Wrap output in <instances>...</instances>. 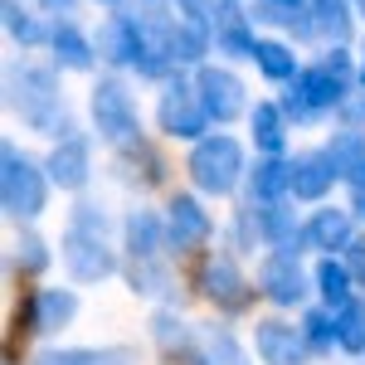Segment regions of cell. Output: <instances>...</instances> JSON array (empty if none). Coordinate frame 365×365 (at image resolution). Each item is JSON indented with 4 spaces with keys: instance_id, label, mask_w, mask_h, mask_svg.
Wrapping results in <instances>:
<instances>
[{
    "instance_id": "1",
    "label": "cell",
    "mask_w": 365,
    "mask_h": 365,
    "mask_svg": "<svg viewBox=\"0 0 365 365\" xmlns=\"http://www.w3.org/2000/svg\"><path fill=\"white\" fill-rule=\"evenodd\" d=\"M346 88H351V63L341 54H331L327 63H317L307 73H297L287 93H282V113L292 122H317V117L336 113L346 103Z\"/></svg>"
},
{
    "instance_id": "2",
    "label": "cell",
    "mask_w": 365,
    "mask_h": 365,
    "mask_svg": "<svg viewBox=\"0 0 365 365\" xmlns=\"http://www.w3.org/2000/svg\"><path fill=\"white\" fill-rule=\"evenodd\" d=\"M10 108L34 132H49V137L68 132V122H63V93H58L54 73H44V68H20L10 78Z\"/></svg>"
},
{
    "instance_id": "3",
    "label": "cell",
    "mask_w": 365,
    "mask_h": 365,
    "mask_svg": "<svg viewBox=\"0 0 365 365\" xmlns=\"http://www.w3.org/2000/svg\"><path fill=\"white\" fill-rule=\"evenodd\" d=\"M0 200H5L10 220H34L44 210V200H49V185H44L39 166L25 151H15V141L0 146Z\"/></svg>"
},
{
    "instance_id": "4",
    "label": "cell",
    "mask_w": 365,
    "mask_h": 365,
    "mask_svg": "<svg viewBox=\"0 0 365 365\" xmlns=\"http://www.w3.org/2000/svg\"><path fill=\"white\" fill-rule=\"evenodd\" d=\"M190 180L205 195H229L244 180V146L234 137H225V132L195 141V151H190Z\"/></svg>"
},
{
    "instance_id": "5",
    "label": "cell",
    "mask_w": 365,
    "mask_h": 365,
    "mask_svg": "<svg viewBox=\"0 0 365 365\" xmlns=\"http://www.w3.org/2000/svg\"><path fill=\"white\" fill-rule=\"evenodd\" d=\"M88 108H93V122H98V137L103 141H113V146L137 141V98L117 78H103V83L93 88Z\"/></svg>"
},
{
    "instance_id": "6",
    "label": "cell",
    "mask_w": 365,
    "mask_h": 365,
    "mask_svg": "<svg viewBox=\"0 0 365 365\" xmlns=\"http://www.w3.org/2000/svg\"><path fill=\"white\" fill-rule=\"evenodd\" d=\"M312 282L302 273V263H297V249H273L263 258V268H258V292L268 297V302H278V307H297L302 297L312 292Z\"/></svg>"
},
{
    "instance_id": "7",
    "label": "cell",
    "mask_w": 365,
    "mask_h": 365,
    "mask_svg": "<svg viewBox=\"0 0 365 365\" xmlns=\"http://www.w3.org/2000/svg\"><path fill=\"white\" fill-rule=\"evenodd\" d=\"M156 122H161V132H166V137H175V141H205L210 113H205V103H200V93H195V88L170 83L166 93H161Z\"/></svg>"
},
{
    "instance_id": "8",
    "label": "cell",
    "mask_w": 365,
    "mask_h": 365,
    "mask_svg": "<svg viewBox=\"0 0 365 365\" xmlns=\"http://www.w3.org/2000/svg\"><path fill=\"white\" fill-rule=\"evenodd\" d=\"M195 93H200V103H205V113H210V122H220V127L249 113L244 83H239L229 68H200L195 73Z\"/></svg>"
},
{
    "instance_id": "9",
    "label": "cell",
    "mask_w": 365,
    "mask_h": 365,
    "mask_svg": "<svg viewBox=\"0 0 365 365\" xmlns=\"http://www.w3.org/2000/svg\"><path fill=\"white\" fill-rule=\"evenodd\" d=\"M253 351H258L263 365H307V356H312L302 327H287L278 317H268V322L253 327Z\"/></svg>"
},
{
    "instance_id": "10",
    "label": "cell",
    "mask_w": 365,
    "mask_h": 365,
    "mask_svg": "<svg viewBox=\"0 0 365 365\" xmlns=\"http://www.w3.org/2000/svg\"><path fill=\"white\" fill-rule=\"evenodd\" d=\"M63 268H68L73 282H98V278H108V273L117 268V258H113V249H108L98 234L68 229V239H63Z\"/></svg>"
},
{
    "instance_id": "11",
    "label": "cell",
    "mask_w": 365,
    "mask_h": 365,
    "mask_svg": "<svg viewBox=\"0 0 365 365\" xmlns=\"http://www.w3.org/2000/svg\"><path fill=\"white\" fill-rule=\"evenodd\" d=\"M200 282H205V297H210L215 307H225V312H244L253 302V287L244 282V273L234 268V258H229V253H215V258L205 263Z\"/></svg>"
},
{
    "instance_id": "12",
    "label": "cell",
    "mask_w": 365,
    "mask_h": 365,
    "mask_svg": "<svg viewBox=\"0 0 365 365\" xmlns=\"http://www.w3.org/2000/svg\"><path fill=\"white\" fill-rule=\"evenodd\" d=\"M210 234H215V220L200 210L195 195H175V200L166 205V239H170L180 253L205 249V239H210Z\"/></svg>"
},
{
    "instance_id": "13",
    "label": "cell",
    "mask_w": 365,
    "mask_h": 365,
    "mask_svg": "<svg viewBox=\"0 0 365 365\" xmlns=\"http://www.w3.org/2000/svg\"><path fill=\"white\" fill-rule=\"evenodd\" d=\"M356 229H351V210H312V220L302 225V249L331 253V249H351Z\"/></svg>"
},
{
    "instance_id": "14",
    "label": "cell",
    "mask_w": 365,
    "mask_h": 365,
    "mask_svg": "<svg viewBox=\"0 0 365 365\" xmlns=\"http://www.w3.org/2000/svg\"><path fill=\"white\" fill-rule=\"evenodd\" d=\"M44 170H49V180H54L58 190H83V180H88V141L83 137H58L54 151H49V161H44Z\"/></svg>"
},
{
    "instance_id": "15",
    "label": "cell",
    "mask_w": 365,
    "mask_h": 365,
    "mask_svg": "<svg viewBox=\"0 0 365 365\" xmlns=\"http://www.w3.org/2000/svg\"><path fill=\"white\" fill-rule=\"evenodd\" d=\"M336 180L341 175H336V166H331V156H327V146L292 156V195L297 200H322Z\"/></svg>"
},
{
    "instance_id": "16",
    "label": "cell",
    "mask_w": 365,
    "mask_h": 365,
    "mask_svg": "<svg viewBox=\"0 0 365 365\" xmlns=\"http://www.w3.org/2000/svg\"><path fill=\"white\" fill-rule=\"evenodd\" d=\"M327 156H331L336 175L351 185V190H365V132H356V127H341V132H331V141H327Z\"/></svg>"
},
{
    "instance_id": "17",
    "label": "cell",
    "mask_w": 365,
    "mask_h": 365,
    "mask_svg": "<svg viewBox=\"0 0 365 365\" xmlns=\"http://www.w3.org/2000/svg\"><path fill=\"white\" fill-rule=\"evenodd\" d=\"M73 312H78V297L68 287H39L34 302H29V327L49 336V331H63L73 322Z\"/></svg>"
},
{
    "instance_id": "18",
    "label": "cell",
    "mask_w": 365,
    "mask_h": 365,
    "mask_svg": "<svg viewBox=\"0 0 365 365\" xmlns=\"http://www.w3.org/2000/svg\"><path fill=\"white\" fill-rule=\"evenodd\" d=\"M249 195L258 200V205H273V200L292 195V161H282V156H263V161L249 170Z\"/></svg>"
},
{
    "instance_id": "19",
    "label": "cell",
    "mask_w": 365,
    "mask_h": 365,
    "mask_svg": "<svg viewBox=\"0 0 365 365\" xmlns=\"http://www.w3.org/2000/svg\"><path fill=\"white\" fill-rule=\"evenodd\" d=\"M249 127H253V146H258L263 156H282V146H287V113H282V108L253 103Z\"/></svg>"
},
{
    "instance_id": "20",
    "label": "cell",
    "mask_w": 365,
    "mask_h": 365,
    "mask_svg": "<svg viewBox=\"0 0 365 365\" xmlns=\"http://www.w3.org/2000/svg\"><path fill=\"white\" fill-rule=\"evenodd\" d=\"M98 54L108 58V63H137L141 29L132 20H108V25L98 29Z\"/></svg>"
},
{
    "instance_id": "21",
    "label": "cell",
    "mask_w": 365,
    "mask_h": 365,
    "mask_svg": "<svg viewBox=\"0 0 365 365\" xmlns=\"http://www.w3.org/2000/svg\"><path fill=\"white\" fill-rule=\"evenodd\" d=\"M161 244H170L166 225H161L151 210H132V215H127V249H132V258H156Z\"/></svg>"
},
{
    "instance_id": "22",
    "label": "cell",
    "mask_w": 365,
    "mask_h": 365,
    "mask_svg": "<svg viewBox=\"0 0 365 365\" xmlns=\"http://www.w3.org/2000/svg\"><path fill=\"white\" fill-rule=\"evenodd\" d=\"M312 278H317V292H322V307L341 312V307H351V302H356V297H351V282H356V278H351V268H346V263L322 258Z\"/></svg>"
},
{
    "instance_id": "23",
    "label": "cell",
    "mask_w": 365,
    "mask_h": 365,
    "mask_svg": "<svg viewBox=\"0 0 365 365\" xmlns=\"http://www.w3.org/2000/svg\"><path fill=\"white\" fill-rule=\"evenodd\" d=\"M137 356L127 346H108V351H44L34 365H132Z\"/></svg>"
},
{
    "instance_id": "24",
    "label": "cell",
    "mask_w": 365,
    "mask_h": 365,
    "mask_svg": "<svg viewBox=\"0 0 365 365\" xmlns=\"http://www.w3.org/2000/svg\"><path fill=\"white\" fill-rule=\"evenodd\" d=\"M302 336H307V346L317 351V356H327L331 346H341L336 312H331V307H312L307 317H302Z\"/></svg>"
},
{
    "instance_id": "25",
    "label": "cell",
    "mask_w": 365,
    "mask_h": 365,
    "mask_svg": "<svg viewBox=\"0 0 365 365\" xmlns=\"http://www.w3.org/2000/svg\"><path fill=\"white\" fill-rule=\"evenodd\" d=\"M253 63L263 68V78H273V83H292L297 78V58L287 44H258L253 49Z\"/></svg>"
},
{
    "instance_id": "26",
    "label": "cell",
    "mask_w": 365,
    "mask_h": 365,
    "mask_svg": "<svg viewBox=\"0 0 365 365\" xmlns=\"http://www.w3.org/2000/svg\"><path fill=\"white\" fill-rule=\"evenodd\" d=\"M220 49L225 54H253L258 44L249 39V29H244V15H239V5H225V15H220Z\"/></svg>"
},
{
    "instance_id": "27",
    "label": "cell",
    "mask_w": 365,
    "mask_h": 365,
    "mask_svg": "<svg viewBox=\"0 0 365 365\" xmlns=\"http://www.w3.org/2000/svg\"><path fill=\"white\" fill-rule=\"evenodd\" d=\"M54 58L63 63V68H88L93 63V44H88L78 29H54Z\"/></svg>"
},
{
    "instance_id": "28",
    "label": "cell",
    "mask_w": 365,
    "mask_h": 365,
    "mask_svg": "<svg viewBox=\"0 0 365 365\" xmlns=\"http://www.w3.org/2000/svg\"><path fill=\"white\" fill-rule=\"evenodd\" d=\"M336 327H341V351L361 356V351H365V307H361V302L341 307L336 312Z\"/></svg>"
},
{
    "instance_id": "29",
    "label": "cell",
    "mask_w": 365,
    "mask_h": 365,
    "mask_svg": "<svg viewBox=\"0 0 365 365\" xmlns=\"http://www.w3.org/2000/svg\"><path fill=\"white\" fill-rule=\"evenodd\" d=\"M10 263H15V268H20V273H39V268H44V263H49V253H44V239H39V234H20V239H15V253H10Z\"/></svg>"
},
{
    "instance_id": "30",
    "label": "cell",
    "mask_w": 365,
    "mask_h": 365,
    "mask_svg": "<svg viewBox=\"0 0 365 365\" xmlns=\"http://www.w3.org/2000/svg\"><path fill=\"white\" fill-rule=\"evenodd\" d=\"M317 29H322V34H331V39H346V34H351L346 0H317Z\"/></svg>"
},
{
    "instance_id": "31",
    "label": "cell",
    "mask_w": 365,
    "mask_h": 365,
    "mask_svg": "<svg viewBox=\"0 0 365 365\" xmlns=\"http://www.w3.org/2000/svg\"><path fill=\"white\" fill-rule=\"evenodd\" d=\"M205 356H210V365H244V351H239V341L229 331H210L205 336Z\"/></svg>"
},
{
    "instance_id": "32",
    "label": "cell",
    "mask_w": 365,
    "mask_h": 365,
    "mask_svg": "<svg viewBox=\"0 0 365 365\" xmlns=\"http://www.w3.org/2000/svg\"><path fill=\"white\" fill-rule=\"evenodd\" d=\"M200 54H205V34L200 29H175L170 34V58L175 63H195Z\"/></svg>"
},
{
    "instance_id": "33",
    "label": "cell",
    "mask_w": 365,
    "mask_h": 365,
    "mask_svg": "<svg viewBox=\"0 0 365 365\" xmlns=\"http://www.w3.org/2000/svg\"><path fill=\"white\" fill-rule=\"evenodd\" d=\"M68 229H78V234H98V239H103V234H108V215H103V205H78Z\"/></svg>"
},
{
    "instance_id": "34",
    "label": "cell",
    "mask_w": 365,
    "mask_h": 365,
    "mask_svg": "<svg viewBox=\"0 0 365 365\" xmlns=\"http://www.w3.org/2000/svg\"><path fill=\"white\" fill-rule=\"evenodd\" d=\"M156 341H161V346H185V322H180V317H170V312H161V317H156Z\"/></svg>"
},
{
    "instance_id": "35",
    "label": "cell",
    "mask_w": 365,
    "mask_h": 365,
    "mask_svg": "<svg viewBox=\"0 0 365 365\" xmlns=\"http://www.w3.org/2000/svg\"><path fill=\"white\" fill-rule=\"evenodd\" d=\"M5 25H10V34H15L20 44H34V39H39V29H34V25L25 20V15L15 10V0H10V20H5Z\"/></svg>"
},
{
    "instance_id": "36",
    "label": "cell",
    "mask_w": 365,
    "mask_h": 365,
    "mask_svg": "<svg viewBox=\"0 0 365 365\" xmlns=\"http://www.w3.org/2000/svg\"><path fill=\"white\" fill-rule=\"evenodd\" d=\"M346 268H351V278L365 282V234L361 239H351V249H346Z\"/></svg>"
},
{
    "instance_id": "37",
    "label": "cell",
    "mask_w": 365,
    "mask_h": 365,
    "mask_svg": "<svg viewBox=\"0 0 365 365\" xmlns=\"http://www.w3.org/2000/svg\"><path fill=\"white\" fill-rule=\"evenodd\" d=\"M351 210H356V215L365 220V190H351Z\"/></svg>"
},
{
    "instance_id": "38",
    "label": "cell",
    "mask_w": 365,
    "mask_h": 365,
    "mask_svg": "<svg viewBox=\"0 0 365 365\" xmlns=\"http://www.w3.org/2000/svg\"><path fill=\"white\" fill-rule=\"evenodd\" d=\"M49 5H68V0H49Z\"/></svg>"
},
{
    "instance_id": "39",
    "label": "cell",
    "mask_w": 365,
    "mask_h": 365,
    "mask_svg": "<svg viewBox=\"0 0 365 365\" xmlns=\"http://www.w3.org/2000/svg\"><path fill=\"white\" fill-rule=\"evenodd\" d=\"M361 83H365V63H361Z\"/></svg>"
},
{
    "instance_id": "40",
    "label": "cell",
    "mask_w": 365,
    "mask_h": 365,
    "mask_svg": "<svg viewBox=\"0 0 365 365\" xmlns=\"http://www.w3.org/2000/svg\"><path fill=\"white\" fill-rule=\"evenodd\" d=\"M361 10H365V0H361Z\"/></svg>"
}]
</instances>
